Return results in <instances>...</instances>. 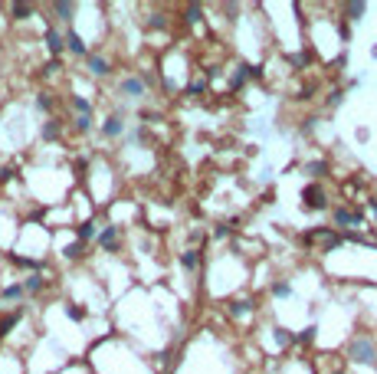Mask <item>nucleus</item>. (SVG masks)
I'll list each match as a JSON object with an SVG mask.
<instances>
[{
    "label": "nucleus",
    "instance_id": "nucleus-1",
    "mask_svg": "<svg viewBox=\"0 0 377 374\" xmlns=\"http://www.w3.org/2000/svg\"><path fill=\"white\" fill-rule=\"evenodd\" d=\"M348 361L354 368H377V335L354 332L348 338Z\"/></svg>",
    "mask_w": 377,
    "mask_h": 374
},
{
    "label": "nucleus",
    "instance_id": "nucleus-2",
    "mask_svg": "<svg viewBox=\"0 0 377 374\" xmlns=\"http://www.w3.org/2000/svg\"><path fill=\"white\" fill-rule=\"evenodd\" d=\"M299 197H302V207L305 210H328V203H331V194L322 181H308Z\"/></svg>",
    "mask_w": 377,
    "mask_h": 374
},
{
    "label": "nucleus",
    "instance_id": "nucleus-3",
    "mask_svg": "<svg viewBox=\"0 0 377 374\" xmlns=\"http://www.w3.org/2000/svg\"><path fill=\"white\" fill-rule=\"evenodd\" d=\"M151 92V86L144 82L141 76H125V79H118V95L125 102H144Z\"/></svg>",
    "mask_w": 377,
    "mask_h": 374
},
{
    "label": "nucleus",
    "instance_id": "nucleus-4",
    "mask_svg": "<svg viewBox=\"0 0 377 374\" xmlns=\"http://www.w3.org/2000/svg\"><path fill=\"white\" fill-rule=\"evenodd\" d=\"M95 243H99L105 253H118V249H122V243H125V230H122L118 223H109V226H102V230H99Z\"/></svg>",
    "mask_w": 377,
    "mask_h": 374
},
{
    "label": "nucleus",
    "instance_id": "nucleus-5",
    "mask_svg": "<svg viewBox=\"0 0 377 374\" xmlns=\"http://www.w3.org/2000/svg\"><path fill=\"white\" fill-rule=\"evenodd\" d=\"M125 132H128L125 115H118V112H112V115L102 122V138H109V141H115V138H125Z\"/></svg>",
    "mask_w": 377,
    "mask_h": 374
},
{
    "label": "nucleus",
    "instance_id": "nucleus-6",
    "mask_svg": "<svg viewBox=\"0 0 377 374\" xmlns=\"http://www.w3.org/2000/svg\"><path fill=\"white\" fill-rule=\"evenodd\" d=\"M86 72L92 79H105V76H112V62L102 53H89L86 56Z\"/></svg>",
    "mask_w": 377,
    "mask_h": 374
},
{
    "label": "nucleus",
    "instance_id": "nucleus-7",
    "mask_svg": "<svg viewBox=\"0 0 377 374\" xmlns=\"http://www.w3.org/2000/svg\"><path fill=\"white\" fill-rule=\"evenodd\" d=\"M63 36H66V49H69V53H76L79 59H86V56L92 53V49H89V43H86V39H82V36H79L76 30H66Z\"/></svg>",
    "mask_w": 377,
    "mask_h": 374
},
{
    "label": "nucleus",
    "instance_id": "nucleus-8",
    "mask_svg": "<svg viewBox=\"0 0 377 374\" xmlns=\"http://www.w3.org/2000/svg\"><path fill=\"white\" fill-rule=\"evenodd\" d=\"M95 236H99V223H95V220H82V223L76 226V240L79 243H92Z\"/></svg>",
    "mask_w": 377,
    "mask_h": 374
},
{
    "label": "nucleus",
    "instance_id": "nucleus-9",
    "mask_svg": "<svg viewBox=\"0 0 377 374\" xmlns=\"http://www.w3.org/2000/svg\"><path fill=\"white\" fill-rule=\"evenodd\" d=\"M43 39H46V49H49L53 56H59V53L66 49V36H63L59 30H46V36H43Z\"/></svg>",
    "mask_w": 377,
    "mask_h": 374
},
{
    "label": "nucleus",
    "instance_id": "nucleus-10",
    "mask_svg": "<svg viewBox=\"0 0 377 374\" xmlns=\"http://www.w3.org/2000/svg\"><path fill=\"white\" fill-rule=\"evenodd\" d=\"M292 292H295V289H292L289 279H275L272 286H269V296L272 299H292Z\"/></svg>",
    "mask_w": 377,
    "mask_h": 374
},
{
    "label": "nucleus",
    "instance_id": "nucleus-11",
    "mask_svg": "<svg viewBox=\"0 0 377 374\" xmlns=\"http://www.w3.org/2000/svg\"><path fill=\"white\" fill-rule=\"evenodd\" d=\"M20 286H23V292H30V296H36V292H43V286H46V279H43L39 273H33V276H26V279L20 282Z\"/></svg>",
    "mask_w": 377,
    "mask_h": 374
},
{
    "label": "nucleus",
    "instance_id": "nucleus-12",
    "mask_svg": "<svg viewBox=\"0 0 377 374\" xmlns=\"http://www.w3.org/2000/svg\"><path fill=\"white\" fill-rule=\"evenodd\" d=\"M53 13H56V20H63V23H72L76 3H53Z\"/></svg>",
    "mask_w": 377,
    "mask_h": 374
},
{
    "label": "nucleus",
    "instance_id": "nucleus-13",
    "mask_svg": "<svg viewBox=\"0 0 377 374\" xmlns=\"http://www.w3.org/2000/svg\"><path fill=\"white\" fill-rule=\"evenodd\" d=\"M345 20H361V16L364 13H368V3H348V7H345Z\"/></svg>",
    "mask_w": 377,
    "mask_h": 374
},
{
    "label": "nucleus",
    "instance_id": "nucleus-14",
    "mask_svg": "<svg viewBox=\"0 0 377 374\" xmlns=\"http://www.w3.org/2000/svg\"><path fill=\"white\" fill-rule=\"evenodd\" d=\"M345 102V89H335V92H328V105H341Z\"/></svg>",
    "mask_w": 377,
    "mask_h": 374
}]
</instances>
